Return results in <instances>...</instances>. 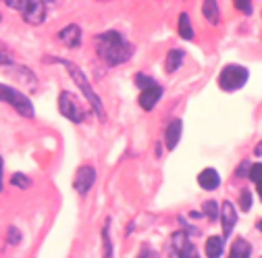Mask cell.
<instances>
[{
    "instance_id": "cell-23",
    "label": "cell",
    "mask_w": 262,
    "mask_h": 258,
    "mask_svg": "<svg viewBox=\"0 0 262 258\" xmlns=\"http://www.w3.org/2000/svg\"><path fill=\"white\" fill-rule=\"evenodd\" d=\"M204 212H206V217L210 219V221H216V217H219V208H216V202H206L204 204Z\"/></svg>"
},
{
    "instance_id": "cell-7",
    "label": "cell",
    "mask_w": 262,
    "mask_h": 258,
    "mask_svg": "<svg viewBox=\"0 0 262 258\" xmlns=\"http://www.w3.org/2000/svg\"><path fill=\"white\" fill-rule=\"evenodd\" d=\"M171 250H173V254L177 258H198V256H195V248L189 242L185 231H177L171 238Z\"/></svg>"
},
{
    "instance_id": "cell-18",
    "label": "cell",
    "mask_w": 262,
    "mask_h": 258,
    "mask_svg": "<svg viewBox=\"0 0 262 258\" xmlns=\"http://www.w3.org/2000/svg\"><path fill=\"white\" fill-rule=\"evenodd\" d=\"M229 258H250V244L246 240H235Z\"/></svg>"
},
{
    "instance_id": "cell-28",
    "label": "cell",
    "mask_w": 262,
    "mask_h": 258,
    "mask_svg": "<svg viewBox=\"0 0 262 258\" xmlns=\"http://www.w3.org/2000/svg\"><path fill=\"white\" fill-rule=\"evenodd\" d=\"M140 258H160V256H158L154 250H150V248H144V252L140 254Z\"/></svg>"
},
{
    "instance_id": "cell-14",
    "label": "cell",
    "mask_w": 262,
    "mask_h": 258,
    "mask_svg": "<svg viewBox=\"0 0 262 258\" xmlns=\"http://www.w3.org/2000/svg\"><path fill=\"white\" fill-rule=\"evenodd\" d=\"M202 13L208 19V23H212V25H216L221 21V13H219V7H216V0H204Z\"/></svg>"
},
{
    "instance_id": "cell-31",
    "label": "cell",
    "mask_w": 262,
    "mask_h": 258,
    "mask_svg": "<svg viewBox=\"0 0 262 258\" xmlns=\"http://www.w3.org/2000/svg\"><path fill=\"white\" fill-rule=\"evenodd\" d=\"M0 175H3V156H0Z\"/></svg>"
},
{
    "instance_id": "cell-8",
    "label": "cell",
    "mask_w": 262,
    "mask_h": 258,
    "mask_svg": "<svg viewBox=\"0 0 262 258\" xmlns=\"http://www.w3.org/2000/svg\"><path fill=\"white\" fill-rule=\"evenodd\" d=\"M94 181H96V171H94V167L83 165V167H79V169H77V173H75L73 187L77 189V193H81V196H85V193L92 189Z\"/></svg>"
},
{
    "instance_id": "cell-6",
    "label": "cell",
    "mask_w": 262,
    "mask_h": 258,
    "mask_svg": "<svg viewBox=\"0 0 262 258\" xmlns=\"http://www.w3.org/2000/svg\"><path fill=\"white\" fill-rule=\"evenodd\" d=\"M58 111L62 113V117H67L73 123H81L83 117H85L83 109L79 106V102L73 98V94H69V92H62L58 96Z\"/></svg>"
},
{
    "instance_id": "cell-9",
    "label": "cell",
    "mask_w": 262,
    "mask_h": 258,
    "mask_svg": "<svg viewBox=\"0 0 262 258\" xmlns=\"http://www.w3.org/2000/svg\"><path fill=\"white\" fill-rule=\"evenodd\" d=\"M221 221H223V233H225V238H229L235 227V223H237V212H235V206L231 202H223Z\"/></svg>"
},
{
    "instance_id": "cell-27",
    "label": "cell",
    "mask_w": 262,
    "mask_h": 258,
    "mask_svg": "<svg viewBox=\"0 0 262 258\" xmlns=\"http://www.w3.org/2000/svg\"><path fill=\"white\" fill-rule=\"evenodd\" d=\"M136 83L144 90V88H148V85H154L156 81H154L152 77H148V75H136Z\"/></svg>"
},
{
    "instance_id": "cell-26",
    "label": "cell",
    "mask_w": 262,
    "mask_h": 258,
    "mask_svg": "<svg viewBox=\"0 0 262 258\" xmlns=\"http://www.w3.org/2000/svg\"><path fill=\"white\" fill-rule=\"evenodd\" d=\"M239 202H242V210H250V206H252V193H250L248 189H244V191H242Z\"/></svg>"
},
{
    "instance_id": "cell-25",
    "label": "cell",
    "mask_w": 262,
    "mask_h": 258,
    "mask_svg": "<svg viewBox=\"0 0 262 258\" xmlns=\"http://www.w3.org/2000/svg\"><path fill=\"white\" fill-rule=\"evenodd\" d=\"M7 242H9V246H17V244L21 242V233H19L17 227H11V229H9V233H7Z\"/></svg>"
},
{
    "instance_id": "cell-1",
    "label": "cell",
    "mask_w": 262,
    "mask_h": 258,
    "mask_svg": "<svg viewBox=\"0 0 262 258\" xmlns=\"http://www.w3.org/2000/svg\"><path fill=\"white\" fill-rule=\"evenodd\" d=\"M96 52L106 64L117 67V64H123L131 58L134 48L119 31H106V34H100L96 38Z\"/></svg>"
},
{
    "instance_id": "cell-21",
    "label": "cell",
    "mask_w": 262,
    "mask_h": 258,
    "mask_svg": "<svg viewBox=\"0 0 262 258\" xmlns=\"http://www.w3.org/2000/svg\"><path fill=\"white\" fill-rule=\"evenodd\" d=\"M13 54L9 50V46H5L3 42H0V64H13Z\"/></svg>"
},
{
    "instance_id": "cell-32",
    "label": "cell",
    "mask_w": 262,
    "mask_h": 258,
    "mask_svg": "<svg viewBox=\"0 0 262 258\" xmlns=\"http://www.w3.org/2000/svg\"><path fill=\"white\" fill-rule=\"evenodd\" d=\"M258 229H260V231H262V221H260V223H258Z\"/></svg>"
},
{
    "instance_id": "cell-33",
    "label": "cell",
    "mask_w": 262,
    "mask_h": 258,
    "mask_svg": "<svg viewBox=\"0 0 262 258\" xmlns=\"http://www.w3.org/2000/svg\"><path fill=\"white\" fill-rule=\"evenodd\" d=\"M100 3H104V0H100Z\"/></svg>"
},
{
    "instance_id": "cell-22",
    "label": "cell",
    "mask_w": 262,
    "mask_h": 258,
    "mask_svg": "<svg viewBox=\"0 0 262 258\" xmlns=\"http://www.w3.org/2000/svg\"><path fill=\"white\" fill-rule=\"evenodd\" d=\"M233 5L244 15H252V0H233Z\"/></svg>"
},
{
    "instance_id": "cell-20",
    "label": "cell",
    "mask_w": 262,
    "mask_h": 258,
    "mask_svg": "<svg viewBox=\"0 0 262 258\" xmlns=\"http://www.w3.org/2000/svg\"><path fill=\"white\" fill-rule=\"evenodd\" d=\"M11 183L17 185V187H21V189H25V187L31 185V179H29L27 175H23V173H15V175L11 177Z\"/></svg>"
},
{
    "instance_id": "cell-3",
    "label": "cell",
    "mask_w": 262,
    "mask_h": 258,
    "mask_svg": "<svg viewBox=\"0 0 262 258\" xmlns=\"http://www.w3.org/2000/svg\"><path fill=\"white\" fill-rule=\"evenodd\" d=\"M52 60H56V62H60V64H64L67 67V71L71 73V77H73V81L79 85V90L83 92V96L92 102V106L96 109V113L100 115V117H104V111H102V102H100V98L96 96V92L92 90V85H90V81L85 79V75L81 73V69L79 67H75V64L71 62V60H64V58H52Z\"/></svg>"
},
{
    "instance_id": "cell-2",
    "label": "cell",
    "mask_w": 262,
    "mask_h": 258,
    "mask_svg": "<svg viewBox=\"0 0 262 258\" xmlns=\"http://www.w3.org/2000/svg\"><path fill=\"white\" fill-rule=\"evenodd\" d=\"M9 9H15L21 13L23 21L29 25H40L46 21V5L44 0H3Z\"/></svg>"
},
{
    "instance_id": "cell-11",
    "label": "cell",
    "mask_w": 262,
    "mask_h": 258,
    "mask_svg": "<svg viewBox=\"0 0 262 258\" xmlns=\"http://www.w3.org/2000/svg\"><path fill=\"white\" fill-rule=\"evenodd\" d=\"M58 40L67 46V48H77L81 44V27L71 23L67 25L64 29H60V34H58Z\"/></svg>"
},
{
    "instance_id": "cell-17",
    "label": "cell",
    "mask_w": 262,
    "mask_h": 258,
    "mask_svg": "<svg viewBox=\"0 0 262 258\" xmlns=\"http://www.w3.org/2000/svg\"><path fill=\"white\" fill-rule=\"evenodd\" d=\"M179 36L183 40H191L193 38V29H191V21H189V15L187 13H181L179 15Z\"/></svg>"
},
{
    "instance_id": "cell-29",
    "label": "cell",
    "mask_w": 262,
    "mask_h": 258,
    "mask_svg": "<svg viewBox=\"0 0 262 258\" xmlns=\"http://www.w3.org/2000/svg\"><path fill=\"white\" fill-rule=\"evenodd\" d=\"M248 169H250V163L246 160V163H244V165L237 169V175H246V173H248Z\"/></svg>"
},
{
    "instance_id": "cell-5",
    "label": "cell",
    "mask_w": 262,
    "mask_h": 258,
    "mask_svg": "<svg viewBox=\"0 0 262 258\" xmlns=\"http://www.w3.org/2000/svg\"><path fill=\"white\" fill-rule=\"evenodd\" d=\"M248 77H250V73L246 67H242V64H227L219 75V85L225 92H235V90L246 85Z\"/></svg>"
},
{
    "instance_id": "cell-10",
    "label": "cell",
    "mask_w": 262,
    "mask_h": 258,
    "mask_svg": "<svg viewBox=\"0 0 262 258\" xmlns=\"http://www.w3.org/2000/svg\"><path fill=\"white\" fill-rule=\"evenodd\" d=\"M160 96H162V88H160L158 83L144 88L142 94H140V106H142L144 111H152V109L156 106V102L160 100Z\"/></svg>"
},
{
    "instance_id": "cell-30",
    "label": "cell",
    "mask_w": 262,
    "mask_h": 258,
    "mask_svg": "<svg viewBox=\"0 0 262 258\" xmlns=\"http://www.w3.org/2000/svg\"><path fill=\"white\" fill-rule=\"evenodd\" d=\"M258 196H260V200H262V183H258Z\"/></svg>"
},
{
    "instance_id": "cell-15",
    "label": "cell",
    "mask_w": 262,
    "mask_h": 258,
    "mask_svg": "<svg viewBox=\"0 0 262 258\" xmlns=\"http://www.w3.org/2000/svg\"><path fill=\"white\" fill-rule=\"evenodd\" d=\"M221 254H223V238H216V235L208 238L206 240V256L208 258H221Z\"/></svg>"
},
{
    "instance_id": "cell-4",
    "label": "cell",
    "mask_w": 262,
    "mask_h": 258,
    "mask_svg": "<svg viewBox=\"0 0 262 258\" xmlns=\"http://www.w3.org/2000/svg\"><path fill=\"white\" fill-rule=\"evenodd\" d=\"M0 100L11 104L21 117H27L31 119L34 117V104H31V100L27 98V96L11 85H5V83H0Z\"/></svg>"
},
{
    "instance_id": "cell-16",
    "label": "cell",
    "mask_w": 262,
    "mask_h": 258,
    "mask_svg": "<svg viewBox=\"0 0 262 258\" xmlns=\"http://www.w3.org/2000/svg\"><path fill=\"white\" fill-rule=\"evenodd\" d=\"M181 62H183V52H181V50H171V52L167 54V64H165L167 73L177 71V69L181 67Z\"/></svg>"
},
{
    "instance_id": "cell-12",
    "label": "cell",
    "mask_w": 262,
    "mask_h": 258,
    "mask_svg": "<svg viewBox=\"0 0 262 258\" xmlns=\"http://www.w3.org/2000/svg\"><path fill=\"white\" fill-rule=\"evenodd\" d=\"M198 183H200L202 189L212 191V189H216V187L221 185V177H219V173H216L214 169H204V171L198 175Z\"/></svg>"
},
{
    "instance_id": "cell-24",
    "label": "cell",
    "mask_w": 262,
    "mask_h": 258,
    "mask_svg": "<svg viewBox=\"0 0 262 258\" xmlns=\"http://www.w3.org/2000/svg\"><path fill=\"white\" fill-rule=\"evenodd\" d=\"M102 238H104V258H111L113 256V246H111V238H108V223L102 231Z\"/></svg>"
},
{
    "instance_id": "cell-19",
    "label": "cell",
    "mask_w": 262,
    "mask_h": 258,
    "mask_svg": "<svg viewBox=\"0 0 262 258\" xmlns=\"http://www.w3.org/2000/svg\"><path fill=\"white\" fill-rule=\"evenodd\" d=\"M248 177H250V181H254L256 185L262 183V163H254V165H250Z\"/></svg>"
},
{
    "instance_id": "cell-13",
    "label": "cell",
    "mask_w": 262,
    "mask_h": 258,
    "mask_svg": "<svg viewBox=\"0 0 262 258\" xmlns=\"http://www.w3.org/2000/svg\"><path fill=\"white\" fill-rule=\"evenodd\" d=\"M181 127H183V123H181L179 119L171 121V125L167 127V136H165V142H167V148H169V150H175V148H177V144H179V138H181Z\"/></svg>"
}]
</instances>
